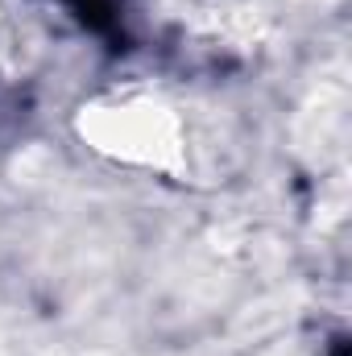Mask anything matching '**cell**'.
<instances>
[{"instance_id": "cell-1", "label": "cell", "mask_w": 352, "mask_h": 356, "mask_svg": "<svg viewBox=\"0 0 352 356\" xmlns=\"http://www.w3.org/2000/svg\"><path fill=\"white\" fill-rule=\"evenodd\" d=\"M83 137L95 141L99 154H112L116 162L129 166L175 170L186 158V133L175 108L154 95H125L95 104L91 120H83Z\"/></svg>"}]
</instances>
